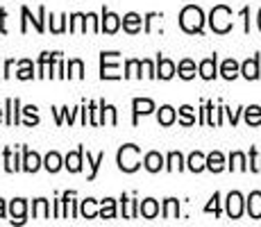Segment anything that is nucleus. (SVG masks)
Instances as JSON below:
<instances>
[{"label":"nucleus","instance_id":"1","mask_svg":"<svg viewBox=\"0 0 261 227\" xmlns=\"http://www.w3.org/2000/svg\"><path fill=\"white\" fill-rule=\"evenodd\" d=\"M179 28L189 34H202L204 28V12L195 5H187L179 14Z\"/></svg>","mask_w":261,"mask_h":227},{"label":"nucleus","instance_id":"2","mask_svg":"<svg viewBox=\"0 0 261 227\" xmlns=\"http://www.w3.org/2000/svg\"><path fill=\"white\" fill-rule=\"evenodd\" d=\"M116 164L123 173H134L141 166V148L134 143H125L123 148H118Z\"/></svg>","mask_w":261,"mask_h":227},{"label":"nucleus","instance_id":"3","mask_svg":"<svg viewBox=\"0 0 261 227\" xmlns=\"http://www.w3.org/2000/svg\"><path fill=\"white\" fill-rule=\"evenodd\" d=\"M209 25L216 34H227L232 30V9L225 5H216L209 14Z\"/></svg>","mask_w":261,"mask_h":227},{"label":"nucleus","instance_id":"4","mask_svg":"<svg viewBox=\"0 0 261 227\" xmlns=\"http://www.w3.org/2000/svg\"><path fill=\"white\" fill-rule=\"evenodd\" d=\"M120 57V53H100V78L102 80H120L118 66L112 62H116Z\"/></svg>","mask_w":261,"mask_h":227},{"label":"nucleus","instance_id":"5","mask_svg":"<svg viewBox=\"0 0 261 227\" xmlns=\"http://www.w3.org/2000/svg\"><path fill=\"white\" fill-rule=\"evenodd\" d=\"M21 16H23V21H21V32H23V34L28 32V23H30V21H32L34 30H37L39 34L46 32V25H43V18H46V7H39V16H37V18L30 14L28 7H21Z\"/></svg>","mask_w":261,"mask_h":227},{"label":"nucleus","instance_id":"6","mask_svg":"<svg viewBox=\"0 0 261 227\" xmlns=\"http://www.w3.org/2000/svg\"><path fill=\"white\" fill-rule=\"evenodd\" d=\"M132 125H139V116H145V114H152L154 112V103L150 98H134L132 100Z\"/></svg>","mask_w":261,"mask_h":227},{"label":"nucleus","instance_id":"7","mask_svg":"<svg viewBox=\"0 0 261 227\" xmlns=\"http://www.w3.org/2000/svg\"><path fill=\"white\" fill-rule=\"evenodd\" d=\"M120 28V16L114 12H109L107 7H102V21H100V32L107 34H116Z\"/></svg>","mask_w":261,"mask_h":227},{"label":"nucleus","instance_id":"8","mask_svg":"<svg viewBox=\"0 0 261 227\" xmlns=\"http://www.w3.org/2000/svg\"><path fill=\"white\" fill-rule=\"evenodd\" d=\"M41 166H43L41 157H39L34 150H28L23 145V164H21V170H25V173H37Z\"/></svg>","mask_w":261,"mask_h":227},{"label":"nucleus","instance_id":"9","mask_svg":"<svg viewBox=\"0 0 261 227\" xmlns=\"http://www.w3.org/2000/svg\"><path fill=\"white\" fill-rule=\"evenodd\" d=\"M243 195L239 193V191H232V193L227 195V216L229 218H241V214H243Z\"/></svg>","mask_w":261,"mask_h":227},{"label":"nucleus","instance_id":"10","mask_svg":"<svg viewBox=\"0 0 261 227\" xmlns=\"http://www.w3.org/2000/svg\"><path fill=\"white\" fill-rule=\"evenodd\" d=\"M21 100L18 98H7V103H5V112H7V116H5V123L7 125H18L21 123V118H18V112H21Z\"/></svg>","mask_w":261,"mask_h":227},{"label":"nucleus","instance_id":"11","mask_svg":"<svg viewBox=\"0 0 261 227\" xmlns=\"http://www.w3.org/2000/svg\"><path fill=\"white\" fill-rule=\"evenodd\" d=\"M9 214H12V223H25V214H28V203H25L23 198H16L12 200V205H9Z\"/></svg>","mask_w":261,"mask_h":227},{"label":"nucleus","instance_id":"12","mask_svg":"<svg viewBox=\"0 0 261 227\" xmlns=\"http://www.w3.org/2000/svg\"><path fill=\"white\" fill-rule=\"evenodd\" d=\"M241 75L245 80H259V55H254V57L245 59L241 64Z\"/></svg>","mask_w":261,"mask_h":227},{"label":"nucleus","instance_id":"13","mask_svg":"<svg viewBox=\"0 0 261 227\" xmlns=\"http://www.w3.org/2000/svg\"><path fill=\"white\" fill-rule=\"evenodd\" d=\"M216 64H218V57H207V59H202L200 62V66H198V70H200V78L202 80H214L216 75H218V68H216Z\"/></svg>","mask_w":261,"mask_h":227},{"label":"nucleus","instance_id":"14","mask_svg":"<svg viewBox=\"0 0 261 227\" xmlns=\"http://www.w3.org/2000/svg\"><path fill=\"white\" fill-rule=\"evenodd\" d=\"M82 159H84V148L80 145L75 153H68L66 159H64V166H66L71 173H80L82 170Z\"/></svg>","mask_w":261,"mask_h":227},{"label":"nucleus","instance_id":"15","mask_svg":"<svg viewBox=\"0 0 261 227\" xmlns=\"http://www.w3.org/2000/svg\"><path fill=\"white\" fill-rule=\"evenodd\" d=\"M141 23H143V18L139 16L137 12H129V14H125L123 16V30L127 34H139L141 32Z\"/></svg>","mask_w":261,"mask_h":227},{"label":"nucleus","instance_id":"16","mask_svg":"<svg viewBox=\"0 0 261 227\" xmlns=\"http://www.w3.org/2000/svg\"><path fill=\"white\" fill-rule=\"evenodd\" d=\"M175 70H177L175 64L170 62L168 57H162V55H159L157 57V78L159 80H170L175 75Z\"/></svg>","mask_w":261,"mask_h":227},{"label":"nucleus","instance_id":"17","mask_svg":"<svg viewBox=\"0 0 261 227\" xmlns=\"http://www.w3.org/2000/svg\"><path fill=\"white\" fill-rule=\"evenodd\" d=\"M245 203H248V214H250V218L259 220V218H261V191H252V193H250V198L245 200Z\"/></svg>","mask_w":261,"mask_h":227},{"label":"nucleus","instance_id":"18","mask_svg":"<svg viewBox=\"0 0 261 227\" xmlns=\"http://www.w3.org/2000/svg\"><path fill=\"white\" fill-rule=\"evenodd\" d=\"M143 166L148 173H159V170L164 168V157L159 153H148L143 157Z\"/></svg>","mask_w":261,"mask_h":227},{"label":"nucleus","instance_id":"19","mask_svg":"<svg viewBox=\"0 0 261 227\" xmlns=\"http://www.w3.org/2000/svg\"><path fill=\"white\" fill-rule=\"evenodd\" d=\"M139 214L143 216V218H157V214H159V203L154 198H145L141 205H139Z\"/></svg>","mask_w":261,"mask_h":227},{"label":"nucleus","instance_id":"20","mask_svg":"<svg viewBox=\"0 0 261 227\" xmlns=\"http://www.w3.org/2000/svg\"><path fill=\"white\" fill-rule=\"evenodd\" d=\"M187 166H189V170H193V173H202L204 168H207V157H204L202 153H191L189 155V159H187Z\"/></svg>","mask_w":261,"mask_h":227},{"label":"nucleus","instance_id":"21","mask_svg":"<svg viewBox=\"0 0 261 227\" xmlns=\"http://www.w3.org/2000/svg\"><path fill=\"white\" fill-rule=\"evenodd\" d=\"M239 73H241V66L237 59H225V62L220 64V75H223L225 80H237Z\"/></svg>","mask_w":261,"mask_h":227},{"label":"nucleus","instance_id":"22","mask_svg":"<svg viewBox=\"0 0 261 227\" xmlns=\"http://www.w3.org/2000/svg\"><path fill=\"white\" fill-rule=\"evenodd\" d=\"M80 112V107L77 109H68V107H53V114H55V118H57V125H62L64 120H68V125L75 120V116H77Z\"/></svg>","mask_w":261,"mask_h":227},{"label":"nucleus","instance_id":"23","mask_svg":"<svg viewBox=\"0 0 261 227\" xmlns=\"http://www.w3.org/2000/svg\"><path fill=\"white\" fill-rule=\"evenodd\" d=\"M123 203V218H139V200H129L127 195H120Z\"/></svg>","mask_w":261,"mask_h":227},{"label":"nucleus","instance_id":"24","mask_svg":"<svg viewBox=\"0 0 261 227\" xmlns=\"http://www.w3.org/2000/svg\"><path fill=\"white\" fill-rule=\"evenodd\" d=\"M157 120H159V125H164V128H168V125H173L175 120H177V114H175V109L170 107V105H164V107H159Z\"/></svg>","mask_w":261,"mask_h":227},{"label":"nucleus","instance_id":"25","mask_svg":"<svg viewBox=\"0 0 261 227\" xmlns=\"http://www.w3.org/2000/svg\"><path fill=\"white\" fill-rule=\"evenodd\" d=\"M32 218H50V205L46 198H37L32 203Z\"/></svg>","mask_w":261,"mask_h":227},{"label":"nucleus","instance_id":"26","mask_svg":"<svg viewBox=\"0 0 261 227\" xmlns=\"http://www.w3.org/2000/svg\"><path fill=\"white\" fill-rule=\"evenodd\" d=\"M62 166H64V159L59 153H48L46 159H43V168H46L48 173H57Z\"/></svg>","mask_w":261,"mask_h":227},{"label":"nucleus","instance_id":"27","mask_svg":"<svg viewBox=\"0 0 261 227\" xmlns=\"http://www.w3.org/2000/svg\"><path fill=\"white\" fill-rule=\"evenodd\" d=\"M3 159H5V170H7V173H16V170H21L23 161H18L16 155H12V148H5Z\"/></svg>","mask_w":261,"mask_h":227},{"label":"nucleus","instance_id":"28","mask_svg":"<svg viewBox=\"0 0 261 227\" xmlns=\"http://www.w3.org/2000/svg\"><path fill=\"white\" fill-rule=\"evenodd\" d=\"M207 168L212 170V173H220V170L225 168V157H223V153L214 150L212 155H207Z\"/></svg>","mask_w":261,"mask_h":227},{"label":"nucleus","instance_id":"29","mask_svg":"<svg viewBox=\"0 0 261 227\" xmlns=\"http://www.w3.org/2000/svg\"><path fill=\"white\" fill-rule=\"evenodd\" d=\"M95 203H98V200H93V198L82 200V205H80V214H82V218H98L100 211L95 209Z\"/></svg>","mask_w":261,"mask_h":227},{"label":"nucleus","instance_id":"30","mask_svg":"<svg viewBox=\"0 0 261 227\" xmlns=\"http://www.w3.org/2000/svg\"><path fill=\"white\" fill-rule=\"evenodd\" d=\"M59 55H62V53H41V57H39V73H37V78H46L48 66L59 57Z\"/></svg>","mask_w":261,"mask_h":227},{"label":"nucleus","instance_id":"31","mask_svg":"<svg viewBox=\"0 0 261 227\" xmlns=\"http://www.w3.org/2000/svg\"><path fill=\"white\" fill-rule=\"evenodd\" d=\"M100 218H116V200L114 198L100 200Z\"/></svg>","mask_w":261,"mask_h":227},{"label":"nucleus","instance_id":"32","mask_svg":"<svg viewBox=\"0 0 261 227\" xmlns=\"http://www.w3.org/2000/svg\"><path fill=\"white\" fill-rule=\"evenodd\" d=\"M177 75L182 80H193L195 78V62H191V59H182V62L177 64Z\"/></svg>","mask_w":261,"mask_h":227},{"label":"nucleus","instance_id":"33","mask_svg":"<svg viewBox=\"0 0 261 227\" xmlns=\"http://www.w3.org/2000/svg\"><path fill=\"white\" fill-rule=\"evenodd\" d=\"M164 218H168V220L179 218V200H175V198L164 200Z\"/></svg>","mask_w":261,"mask_h":227},{"label":"nucleus","instance_id":"34","mask_svg":"<svg viewBox=\"0 0 261 227\" xmlns=\"http://www.w3.org/2000/svg\"><path fill=\"white\" fill-rule=\"evenodd\" d=\"M141 68H143L141 59H127V62H125L123 78H141Z\"/></svg>","mask_w":261,"mask_h":227},{"label":"nucleus","instance_id":"35","mask_svg":"<svg viewBox=\"0 0 261 227\" xmlns=\"http://www.w3.org/2000/svg\"><path fill=\"white\" fill-rule=\"evenodd\" d=\"M166 170L175 173V170H184V157L179 153H170L166 157Z\"/></svg>","mask_w":261,"mask_h":227},{"label":"nucleus","instance_id":"36","mask_svg":"<svg viewBox=\"0 0 261 227\" xmlns=\"http://www.w3.org/2000/svg\"><path fill=\"white\" fill-rule=\"evenodd\" d=\"M18 80H32L34 78V64L30 59H21L18 62V73H16Z\"/></svg>","mask_w":261,"mask_h":227},{"label":"nucleus","instance_id":"37","mask_svg":"<svg viewBox=\"0 0 261 227\" xmlns=\"http://www.w3.org/2000/svg\"><path fill=\"white\" fill-rule=\"evenodd\" d=\"M245 123L252 125V128L261 125V107L259 105H252V107L245 109Z\"/></svg>","mask_w":261,"mask_h":227},{"label":"nucleus","instance_id":"38","mask_svg":"<svg viewBox=\"0 0 261 227\" xmlns=\"http://www.w3.org/2000/svg\"><path fill=\"white\" fill-rule=\"evenodd\" d=\"M66 78H77V80L84 78V64H82V59H71V62H68Z\"/></svg>","mask_w":261,"mask_h":227},{"label":"nucleus","instance_id":"39","mask_svg":"<svg viewBox=\"0 0 261 227\" xmlns=\"http://www.w3.org/2000/svg\"><path fill=\"white\" fill-rule=\"evenodd\" d=\"M229 170H248L243 153H232L229 155Z\"/></svg>","mask_w":261,"mask_h":227},{"label":"nucleus","instance_id":"40","mask_svg":"<svg viewBox=\"0 0 261 227\" xmlns=\"http://www.w3.org/2000/svg\"><path fill=\"white\" fill-rule=\"evenodd\" d=\"M105 161V153H100L98 157H91V155L87 153V164L91 166V173H89V180H95L98 178V168H100V164Z\"/></svg>","mask_w":261,"mask_h":227},{"label":"nucleus","instance_id":"41","mask_svg":"<svg viewBox=\"0 0 261 227\" xmlns=\"http://www.w3.org/2000/svg\"><path fill=\"white\" fill-rule=\"evenodd\" d=\"M179 123H182L184 128H189V125H193V123H195L193 107H189V105H184V107H179Z\"/></svg>","mask_w":261,"mask_h":227},{"label":"nucleus","instance_id":"42","mask_svg":"<svg viewBox=\"0 0 261 227\" xmlns=\"http://www.w3.org/2000/svg\"><path fill=\"white\" fill-rule=\"evenodd\" d=\"M66 14H64V16H59V21L57 18L53 16V14H50V32H55V34H62L64 30H66Z\"/></svg>","mask_w":261,"mask_h":227},{"label":"nucleus","instance_id":"43","mask_svg":"<svg viewBox=\"0 0 261 227\" xmlns=\"http://www.w3.org/2000/svg\"><path fill=\"white\" fill-rule=\"evenodd\" d=\"M21 112L28 116V120H25V125H28V128H32V125H39V116H37V107H34V105H28V107L21 109Z\"/></svg>","mask_w":261,"mask_h":227},{"label":"nucleus","instance_id":"44","mask_svg":"<svg viewBox=\"0 0 261 227\" xmlns=\"http://www.w3.org/2000/svg\"><path fill=\"white\" fill-rule=\"evenodd\" d=\"M252 173H261V155L257 153V148H250V166Z\"/></svg>","mask_w":261,"mask_h":227},{"label":"nucleus","instance_id":"45","mask_svg":"<svg viewBox=\"0 0 261 227\" xmlns=\"http://www.w3.org/2000/svg\"><path fill=\"white\" fill-rule=\"evenodd\" d=\"M89 123L98 128L100 125V107L98 103H89Z\"/></svg>","mask_w":261,"mask_h":227},{"label":"nucleus","instance_id":"46","mask_svg":"<svg viewBox=\"0 0 261 227\" xmlns=\"http://www.w3.org/2000/svg\"><path fill=\"white\" fill-rule=\"evenodd\" d=\"M157 18H162V14H157V12L145 14V18H143V32H145V34L152 32V23L157 21Z\"/></svg>","mask_w":261,"mask_h":227},{"label":"nucleus","instance_id":"47","mask_svg":"<svg viewBox=\"0 0 261 227\" xmlns=\"http://www.w3.org/2000/svg\"><path fill=\"white\" fill-rule=\"evenodd\" d=\"M204 211H207V214H212V211H214L216 216H220V193H214L212 195V203L204 207Z\"/></svg>","mask_w":261,"mask_h":227},{"label":"nucleus","instance_id":"48","mask_svg":"<svg viewBox=\"0 0 261 227\" xmlns=\"http://www.w3.org/2000/svg\"><path fill=\"white\" fill-rule=\"evenodd\" d=\"M141 64H143V70H145V75H148L150 80H154V78H157V68H154V64L150 62V59H141Z\"/></svg>","mask_w":261,"mask_h":227},{"label":"nucleus","instance_id":"49","mask_svg":"<svg viewBox=\"0 0 261 227\" xmlns=\"http://www.w3.org/2000/svg\"><path fill=\"white\" fill-rule=\"evenodd\" d=\"M107 118H109V125H116V123H118L116 107H112V105H107Z\"/></svg>","mask_w":261,"mask_h":227},{"label":"nucleus","instance_id":"50","mask_svg":"<svg viewBox=\"0 0 261 227\" xmlns=\"http://www.w3.org/2000/svg\"><path fill=\"white\" fill-rule=\"evenodd\" d=\"M225 112H227V118H229V123H232V125H237V123H239L241 109H237V112H232V109H227V107H225Z\"/></svg>","mask_w":261,"mask_h":227},{"label":"nucleus","instance_id":"51","mask_svg":"<svg viewBox=\"0 0 261 227\" xmlns=\"http://www.w3.org/2000/svg\"><path fill=\"white\" fill-rule=\"evenodd\" d=\"M5 21H7V9H0V34H7Z\"/></svg>","mask_w":261,"mask_h":227},{"label":"nucleus","instance_id":"52","mask_svg":"<svg viewBox=\"0 0 261 227\" xmlns=\"http://www.w3.org/2000/svg\"><path fill=\"white\" fill-rule=\"evenodd\" d=\"M241 16L245 18V32H250V9L243 7V9H241Z\"/></svg>","mask_w":261,"mask_h":227},{"label":"nucleus","instance_id":"53","mask_svg":"<svg viewBox=\"0 0 261 227\" xmlns=\"http://www.w3.org/2000/svg\"><path fill=\"white\" fill-rule=\"evenodd\" d=\"M12 68H14V59H7V62H5V73H3V78H9V75H12Z\"/></svg>","mask_w":261,"mask_h":227},{"label":"nucleus","instance_id":"54","mask_svg":"<svg viewBox=\"0 0 261 227\" xmlns=\"http://www.w3.org/2000/svg\"><path fill=\"white\" fill-rule=\"evenodd\" d=\"M0 218H5V200L0 198Z\"/></svg>","mask_w":261,"mask_h":227},{"label":"nucleus","instance_id":"55","mask_svg":"<svg viewBox=\"0 0 261 227\" xmlns=\"http://www.w3.org/2000/svg\"><path fill=\"white\" fill-rule=\"evenodd\" d=\"M257 21H259V30H261V9H259V16H257Z\"/></svg>","mask_w":261,"mask_h":227},{"label":"nucleus","instance_id":"56","mask_svg":"<svg viewBox=\"0 0 261 227\" xmlns=\"http://www.w3.org/2000/svg\"><path fill=\"white\" fill-rule=\"evenodd\" d=\"M3 112H5V109H0V123H3Z\"/></svg>","mask_w":261,"mask_h":227},{"label":"nucleus","instance_id":"57","mask_svg":"<svg viewBox=\"0 0 261 227\" xmlns=\"http://www.w3.org/2000/svg\"><path fill=\"white\" fill-rule=\"evenodd\" d=\"M0 75H3V73H0Z\"/></svg>","mask_w":261,"mask_h":227}]
</instances>
